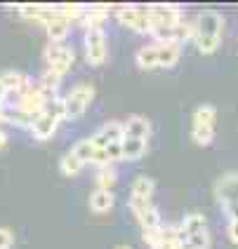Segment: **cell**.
Instances as JSON below:
<instances>
[{
  "label": "cell",
  "mask_w": 238,
  "mask_h": 249,
  "mask_svg": "<svg viewBox=\"0 0 238 249\" xmlns=\"http://www.w3.org/2000/svg\"><path fill=\"white\" fill-rule=\"evenodd\" d=\"M194 24H196L194 42H196L198 52H203V54L217 52V47L222 42V33H224V17L217 10H203V12H198Z\"/></svg>",
  "instance_id": "obj_1"
},
{
  "label": "cell",
  "mask_w": 238,
  "mask_h": 249,
  "mask_svg": "<svg viewBox=\"0 0 238 249\" xmlns=\"http://www.w3.org/2000/svg\"><path fill=\"white\" fill-rule=\"evenodd\" d=\"M61 120H66V106H64V97H57L50 101V106L33 118V124H31V134L38 141H45L50 139L57 132V127Z\"/></svg>",
  "instance_id": "obj_2"
},
{
  "label": "cell",
  "mask_w": 238,
  "mask_h": 249,
  "mask_svg": "<svg viewBox=\"0 0 238 249\" xmlns=\"http://www.w3.org/2000/svg\"><path fill=\"white\" fill-rule=\"evenodd\" d=\"M95 99V85L92 83H78L73 85L64 94V106H66V120H78L83 118L87 106Z\"/></svg>",
  "instance_id": "obj_3"
},
{
  "label": "cell",
  "mask_w": 238,
  "mask_h": 249,
  "mask_svg": "<svg viewBox=\"0 0 238 249\" xmlns=\"http://www.w3.org/2000/svg\"><path fill=\"white\" fill-rule=\"evenodd\" d=\"M42 59H45V69L55 71L57 75H66L76 61V52L73 47L64 45V42H47L42 50Z\"/></svg>",
  "instance_id": "obj_4"
},
{
  "label": "cell",
  "mask_w": 238,
  "mask_h": 249,
  "mask_svg": "<svg viewBox=\"0 0 238 249\" xmlns=\"http://www.w3.org/2000/svg\"><path fill=\"white\" fill-rule=\"evenodd\" d=\"M85 56L90 66H101L109 56V40L104 28H87L85 31Z\"/></svg>",
  "instance_id": "obj_5"
},
{
  "label": "cell",
  "mask_w": 238,
  "mask_h": 249,
  "mask_svg": "<svg viewBox=\"0 0 238 249\" xmlns=\"http://www.w3.org/2000/svg\"><path fill=\"white\" fill-rule=\"evenodd\" d=\"M116 19L130 31H135V33H149L151 36V31H154L149 10H141V7H118Z\"/></svg>",
  "instance_id": "obj_6"
},
{
  "label": "cell",
  "mask_w": 238,
  "mask_h": 249,
  "mask_svg": "<svg viewBox=\"0 0 238 249\" xmlns=\"http://www.w3.org/2000/svg\"><path fill=\"white\" fill-rule=\"evenodd\" d=\"M127 207L135 214V219L139 221L141 231L144 228H160L163 221H160V212L156 205L146 202V200H137V197H127Z\"/></svg>",
  "instance_id": "obj_7"
},
{
  "label": "cell",
  "mask_w": 238,
  "mask_h": 249,
  "mask_svg": "<svg viewBox=\"0 0 238 249\" xmlns=\"http://www.w3.org/2000/svg\"><path fill=\"white\" fill-rule=\"evenodd\" d=\"M212 191H215V197L219 200L222 207L238 202V172H226V174H222L219 179L215 181Z\"/></svg>",
  "instance_id": "obj_8"
},
{
  "label": "cell",
  "mask_w": 238,
  "mask_h": 249,
  "mask_svg": "<svg viewBox=\"0 0 238 249\" xmlns=\"http://www.w3.org/2000/svg\"><path fill=\"white\" fill-rule=\"evenodd\" d=\"M149 17H151V24L154 28H163V26H177L184 21V12L177 5H151L146 7ZM154 33V31H151Z\"/></svg>",
  "instance_id": "obj_9"
},
{
  "label": "cell",
  "mask_w": 238,
  "mask_h": 249,
  "mask_svg": "<svg viewBox=\"0 0 238 249\" xmlns=\"http://www.w3.org/2000/svg\"><path fill=\"white\" fill-rule=\"evenodd\" d=\"M123 139H125V123L120 120H109L92 134V141L97 148H106L109 143H120Z\"/></svg>",
  "instance_id": "obj_10"
},
{
  "label": "cell",
  "mask_w": 238,
  "mask_h": 249,
  "mask_svg": "<svg viewBox=\"0 0 238 249\" xmlns=\"http://www.w3.org/2000/svg\"><path fill=\"white\" fill-rule=\"evenodd\" d=\"M45 31H47V38L50 42H64L69 38V31H71V21L66 17H61L59 10H57V17H52L47 24H45Z\"/></svg>",
  "instance_id": "obj_11"
},
{
  "label": "cell",
  "mask_w": 238,
  "mask_h": 249,
  "mask_svg": "<svg viewBox=\"0 0 238 249\" xmlns=\"http://www.w3.org/2000/svg\"><path fill=\"white\" fill-rule=\"evenodd\" d=\"M19 14L24 19H31L36 24H47L52 17H57V7H50V5H21L19 7Z\"/></svg>",
  "instance_id": "obj_12"
},
{
  "label": "cell",
  "mask_w": 238,
  "mask_h": 249,
  "mask_svg": "<svg viewBox=\"0 0 238 249\" xmlns=\"http://www.w3.org/2000/svg\"><path fill=\"white\" fill-rule=\"evenodd\" d=\"M87 205H90V209H92L95 214H106V212H111L113 205H116V195H113V191H101V188H95V191L90 193Z\"/></svg>",
  "instance_id": "obj_13"
},
{
  "label": "cell",
  "mask_w": 238,
  "mask_h": 249,
  "mask_svg": "<svg viewBox=\"0 0 238 249\" xmlns=\"http://www.w3.org/2000/svg\"><path fill=\"white\" fill-rule=\"evenodd\" d=\"M158 59H160V47L158 42L156 45H144L135 52V61L141 71H151V69H158Z\"/></svg>",
  "instance_id": "obj_14"
},
{
  "label": "cell",
  "mask_w": 238,
  "mask_h": 249,
  "mask_svg": "<svg viewBox=\"0 0 238 249\" xmlns=\"http://www.w3.org/2000/svg\"><path fill=\"white\" fill-rule=\"evenodd\" d=\"M109 14H111V7H104V5H90V7H85L83 12V26L85 31L87 28H104L101 24L109 19Z\"/></svg>",
  "instance_id": "obj_15"
},
{
  "label": "cell",
  "mask_w": 238,
  "mask_h": 249,
  "mask_svg": "<svg viewBox=\"0 0 238 249\" xmlns=\"http://www.w3.org/2000/svg\"><path fill=\"white\" fill-rule=\"evenodd\" d=\"M154 191H156V181L151 179V177H146V174H139L137 179L132 181V186H130V197H137V200L151 202Z\"/></svg>",
  "instance_id": "obj_16"
},
{
  "label": "cell",
  "mask_w": 238,
  "mask_h": 249,
  "mask_svg": "<svg viewBox=\"0 0 238 249\" xmlns=\"http://www.w3.org/2000/svg\"><path fill=\"white\" fill-rule=\"evenodd\" d=\"M158 47H160L158 69H172L182 56V45L179 42H158Z\"/></svg>",
  "instance_id": "obj_17"
},
{
  "label": "cell",
  "mask_w": 238,
  "mask_h": 249,
  "mask_svg": "<svg viewBox=\"0 0 238 249\" xmlns=\"http://www.w3.org/2000/svg\"><path fill=\"white\" fill-rule=\"evenodd\" d=\"M125 134H130V137H139V139H149V134H151V123H149V118H144L139 113L130 115L125 120Z\"/></svg>",
  "instance_id": "obj_18"
},
{
  "label": "cell",
  "mask_w": 238,
  "mask_h": 249,
  "mask_svg": "<svg viewBox=\"0 0 238 249\" xmlns=\"http://www.w3.org/2000/svg\"><path fill=\"white\" fill-rule=\"evenodd\" d=\"M120 143H123V160H139L141 155L146 153V139L125 134V139Z\"/></svg>",
  "instance_id": "obj_19"
},
{
  "label": "cell",
  "mask_w": 238,
  "mask_h": 249,
  "mask_svg": "<svg viewBox=\"0 0 238 249\" xmlns=\"http://www.w3.org/2000/svg\"><path fill=\"white\" fill-rule=\"evenodd\" d=\"M2 108H5V123L31 129V124H33V115L31 113H26L21 106H2Z\"/></svg>",
  "instance_id": "obj_20"
},
{
  "label": "cell",
  "mask_w": 238,
  "mask_h": 249,
  "mask_svg": "<svg viewBox=\"0 0 238 249\" xmlns=\"http://www.w3.org/2000/svg\"><path fill=\"white\" fill-rule=\"evenodd\" d=\"M83 167H85V162L73 151H66L61 158H59V169H61L64 177H76V174H80Z\"/></svg>",
  "instance_id": "obj_21"
},
{
  "label": "cell",
  "mask_w": 238,
  "mask_h": 249,
  "mask_svg": "<svg viewBox=\"0 0 238 249\" xmlns=\"http://www.w3.org/2000/svg\"><path fill=\"white\" fill-rule=\"evenodd\" d=\"M179 228H182L184 235H194L198 231L208 228V221H205V216H203L200 212H189L182 221H179Z\"/></svg>",
  "instance_id": "obj_22"
},
{
  "label": "cell",
  "mask_w": 238,
  "mask_h": 249,
  "mask_svg": "<svg viewBox=\"0 0 238 249\" xmlns=\"http://www.w3.org/2000/svg\"><path fill=\"white\" fill-rule=\"evenodd\" d=\"M24 80H26V73H21L17 69H5L0 73V83L7 87V92H19V87L24 85Z\"/></svg>",
  "instance_id": "obj_23"
},
{
  "label": "cell",
  "mask_w": 238,
  "mask_h": 249,
  "mask_svg": "<svg viewBox=\"0 0 238 249\" xmlns=\"http://www.w3.org/2000/svg\"><path fill=\"white\" fill-rule=\"evenodd\" d=\"M71 151L76 153L85 165H90V162H92V155H95V151H97V146H95L92 137H85V139H80V141H76V143L71 146Z\"/></svg>",
  "instance_id": "obj_24"
},
{
  "label": "cell",
  "mask_w": 238,
  "mask_h": 249,
  "mask_svg": "<svg viewBox=\"0 0 238 249\" xmlns=\"http://www.w3.org/2000/svg\"><path fill=\"white\" fill-rule=\"evenodd\" d=\"M95 183H97V188L101 191H113V186L118 183V172H116V167H104V169H97V177H95Z\"/></svg>",
  "instance_id": "obj_25"
},
{
  "label": "cell",
  "mask_w": 238,
  "mask_h": 249,
  "mask_svg": "<svg viewBox=\"0 0 238 249\" xmlns=\"http://www.w3.org/2000/svg\"><path fill=\"white\" fill-rule=\"evenodd\" d=\"M191 137L198 146H210L215 139V124H196L191 123Z\"/></svg>",
  "instance_id": "obj_26"
},
{
  "label": "cell",
  "mask_w": 238,
  "mask_h": 249,
  "mask_svg": "<svg viewBox=\"0 0 238 249\" xmlns=\"http://www.w3.org/2000/svg\"><path fill=\"white\" fill-rule=\"evenodd\" d=\"M215 118H217V108L212 104H200L196 106V111L191 115V123L196 124H215Z\"/></svg>",
  "instance_id": "obj_27"
},
{
  "label": "cell",
  "mask_w": 238,
  "mask_h": 249,
  "mask_svg": "<svg viewBox=\"0 0 238 249\" xmlns=\"http://www.w3.org/2000/svg\"><path fill=\"white\" fill-rule=\"evenodd\" d=\"M210 245H212L210 231L203 228V231H198V233H194V235H186V245H184V247H189V249H210Z\"/></svg>",
  "instance_id": "obj_28"
},
{
  "label": "cell",
  "mask_w": 238,
  "mask_h": 249,
  "mask_svg": "<svg viewBox=\"0 0 238 249\" xmlns=\"http://www.w3.org/2000/svg\"><path fill=\"white\" fill-rule=\"evenodd\" d=\"M141 240L146 242L149 249H160V245H163V226L160 228H144L141 231Z\"/></svg>",
  "instance_id": "obj_29"
},
{
  "label": "cell",
  "mask_w": 238,
  "mask_h": 249,
  "mask_svg": "<svg viewBox=\"0 0 238 249\" xmlns=\"http://www.w3.org/2000/svg\"><path fill=\"white\" fill-rule=\"evenodd\" d=\"M92 167H97V169H104V167H111V158H109V151L106 148H97L95 151V155H92V162H90Z\"/></svg>",
  "instance_id": "obj_30"
},
{
  "label": "cell",
  "mask_w": 238,
  "mask_h": 249,
  "mask_svg": "<svg viewBox=\"0 0 238 249\" xmlns=\"http://www.w3.org/2000/svg\"><path fill=\"white\" fill-rule=\"evenodd\" d=\"M14 245V235L10 228H5V226H0V249H10Z\"/></svg>",
  "instance_id": "obj_31"
},
{
  "label": "cell",
  "mask_w": 238,
  "mask_h": 249,
  "mask_svg": "<svg viewBox=\"0 0 238 249\" xmlns=\"http://www.w3.org/2000/svg\"><path fill=\"white\" fill-rule=\"evenodd\" d=\"M106 151H109V158H111L113 165H116L118 160H123V143H109Z\"/></svg>",
  "instance_id": "obj_32"
},
{
  "label": "cell",
  "mask_w": 238,
  "mask_h": 249,
  "mask_svg": "<svg viewBox=\"0 0 238 249\" xmlns=\"http://www.w3.org/2000/svg\"><path fill=\"white\" fill-rule=\"evenodd\" d=\"M226 235H229V240H231L234 245H238V221L226 223Z\"/></svg>",
  "instance_id": "obj_33"
},
{
  "label": "cell",
  "mask_w": 238,
  "mask_h": 249,
  "mask_svg": "<svg viewBox=\"0 0 238 249\" xmlns=\"http://www.w3.org/2000/svg\"><path fill=\"white\" fill-rule=\"evenodd\" d=\"M224 214L229 216V221H238V202H234V205H226Z\"/></svg>",
  "instance_id": "obj_34"
},
{
  "label": "cell",
  "mask_w": 238,
  "mask_h": 249,
  "mask_svg": "<svg viewBox=\"0 0 238 249\" xmlns=\"http://www.w3.org/2000/svg\"><path fill=\"white\" fill-rule=\"evenodd\" d=\"M7 99H10V92H7V87L0 83V106H5L7 104Z\"/></svg>",
  "instance_id": "obj_35"
},
{
  "label": "cell",
  "mask_w": 238,
  "mask_h": 249,
  "mask_svg": "<svg viewBox=\"0 0 238 249\" xmlns=\"http://www.w3.org/2000/svg\"><path fill=\"white\" fill-rule=\"evenodd\" d=\"M5 146H7V134H5V132L0 129V151H2Z\"/></svg>",
  "instance_id": "obj_36"
},
{
  "label": "cell",
  "mask_w": 238,
  "mask_h": 249,
  "mask_svg": "<svg viewBox=\"0 0 238 249\" xmlns=\"http://www.w3.org/2000/svg\"><path fill=\"white\" fill-rule=\"evenodd\" d=\"M5 123V108H2V106H0V124Z\"/></svg>",
  "instance_id": "obj_37"
},
{
  "label": "cell",
  "mask_w": 238,
  "mask_h": 249,
  "mask_svg": "<svg viewBox=\"0 0 238 249\" xmlns=\"http://www.w3.org/2000/svg\"><path fill=\"white\" fill-rule=\"evenodd\" d=\"M116 249H130V247H125V245H118V247H116Z\"/></svg>",
  "instance_id": "obj_38"
}]
</instances>
